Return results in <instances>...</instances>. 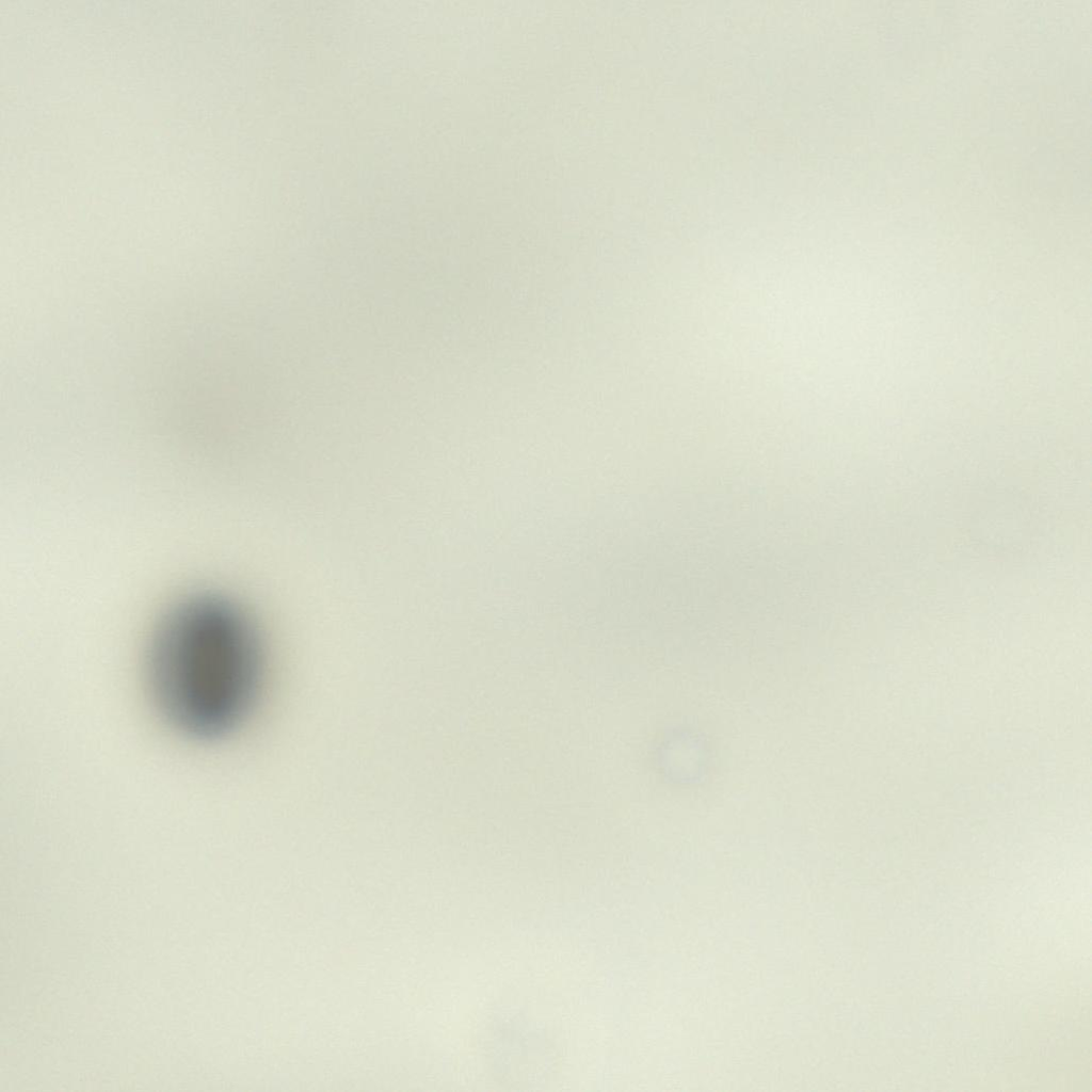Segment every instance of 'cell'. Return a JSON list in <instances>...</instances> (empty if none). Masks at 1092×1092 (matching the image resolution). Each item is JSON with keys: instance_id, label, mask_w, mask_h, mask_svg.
I'll return each mask as SVG.
<instances>
[{"instance_id": "6da1fadb", "label": "cell", "mask_w": 1092, "mask_h": 1092, "mask_svg": "<svg viewBox=\"0 0 1092 1092\" xmlns=\"http://www.w3.org/2000/svg\"><path fill=\"white\" fill-rule=\"evenodd\" d=\"M261 651L245 614L228 599L194 594L158 623L146 685L162 719L194 740L227 736L246 719L260 688Z\"/></svg>"}]
</instances>
